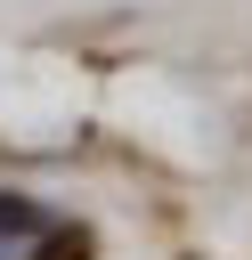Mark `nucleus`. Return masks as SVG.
I'll use <instances>...</instances> for the list:
<instances>
[{
  "label": "nucleus",
  "mask_w": 252,
  "mask_h": 260,
  "mask_svg": "<svg viewBox=\"0 0 252 260\" xmlns=\"http://www.w3.org/2000/svg\"><path fill=\"white\" fill-rule=\"evenodd\" d=\"M49 219H41V203H24V195H0V236H41Z\"/></svg>",
  "instance_id": "obj_1"
},
{
  "label": "nucleus",
  "mask_w": 252,
  "mask_h": 260,
  "mask_svg": "<svg viewBox=\"0 0 252 260\" xmlns=\"http://www.w3.org/2000/svg\"><path fill=\"white\" fill-rule=\"evenodd\" d=\"M81 252H89L81 236H49V252H41V260H81Z\"/></svg>",
  "instance_id": "obj_2"
}]
</instances>
